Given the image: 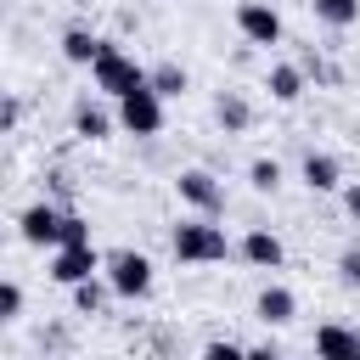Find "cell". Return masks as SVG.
Here are the masks:
<instances>
[{"label": "cell", "mask_w": 360, "mask_h": 360, "mask_svg": "<svg viewBox=\"0 0 360 360\" xmlns=\"http://www.w3.org/2000/svg\"><path fill=\"white\" fill-rule=\"evenodd\" d=\"M236 253L253 264V270H281V259H287V248H281V236L276 231H264V225H253L242 242H236Z\"/></svg>", "instance_id": "9"}, {"label": "cell", "mask_w": 360, "mask_h": 360, "mask_svg": "<svg viewBox=\"0 0 360 360\" xmlns=\"http://www.w3.org/2000/svg\"><path fill=\"white\" fill-rule=\"evenodd\" d=\"M309 6L326 28H354L360 22V0H309Z\"/></svg>", "instance_id": "19"}, {"label": "cell", "mask_w": 360, "mask_h": 360, "mask_svg": "<svg viewBox=\"0 0 360 360\" xmlns=\"http://www.w3.org/2000/svg\"><path fill=\"white\" fill-rule=\"evenodd\" d=\"M343 208H349V219L360 225V186H343Z\"/></svg>", "instance_id": "25"}, {"label": "cell", "mask_w": 360, "mask_h": 360, "mask_svg": "<svg viewBox=\"0 0 360 360\" xmlns=\"http://www.w3.org/2000/svg\"><path fill=\"white\" fill-rule=\"evenodd\" d=\"M338 281L343 287H360V248H343L338 253Z\"/></svg>", "instance_id": "22"}, {"label": "cell", "mask_w": 360, "mask_h": 360, "mask_svg": "<svg viewBox=\"0 0 360 360\" xmlns=\"http://www.w3.org/2000/svg\"><path fill=\"white\" fill-rule=\"evenodd\" d=\"M101 270H107V253H96V242H62V248H51V281L56 287H79V281H90Z\"/></svg>", "instance_id": "4"}, {"label": "cell", "mask_w": 360, "mask_h": 360, "mask_svg": "<svg viewBox=\"0 0 360 360\" xmlns=\"http://www.w3.org/2000/svg\"><path fill=\"white\" fill-rule=\"evenodd\" d=\"M17 236H22L28 248H56V242H62V208L28 202V208L17 214Z\"/></svg>", "instance_id": "7"}, {"label": "cell", "mask_w": 360, "mask_h": 360, "mask_svg": "<svg viewBox=\"0 0 360 360\" xmlns=\"http://www.w3.org/2000/svg\"><path fill=\"white\" fill-rule=\"evenodd\" d=\"M202 354H208V360H225V354H248V349H242V343H231V338H225V343H208V349H202Z\"/></svg>", "instance_id": "24"}, {"label": "cell", "mask_w": 360, "mask_h": 360, "mask_svg": "<svg viewBox=\"0 0 360 360\" xmlns=\"http://www.w3.org/2000/svg\"><path fill=\"white\" fill-rule=\"evenodd\" d=\"M118 129H129L135 141L163 135V96H158L152 84H141V90H129V96H118Z\"/></svg>", "instance_id": "3"}, {"label": "cell", "mask_w": 360, "mask_h": 360, "mask_svg": "<svg viewBox=\"0 0 360 360\" xmlns=\"http://www.w3.org/2000/svg\"><path fill=\"white\" fill-rule=\"evenodd\" d=\"M146 84H152L163 101H174V96H186V84H191V79H186V68H180V62H158V68H146Z\"/></svg>", "instance_id": "17"}, {"label": "cell", "mask_w": 360, "mask_h": 360, "mask_svg": "<svg viewBox=\"0 0 360 360\" xmlns=\"http://www.w3.org/2000/svg\"><path fill=\"white\" fill-rule=\"evenodd\" d=\"M112 124H118V112H107V107H96V101H79V107H73V135H79V141H107Z\"/></svg>", "instance_id": "11"}, {"label": "cell", "mask_w": 360, "mask_h": 360, "mask_svg": "<svg viewBox=\"0 0 360 360\" xmlns=\"http://www.w3.org/2000/svg\"><path fill=\"white\" fill-rule=\"evenodd\" d=\"M62 242H90V225L79 219V214H62ZM56 242V248H62Z\"/></svg>", "instance_id": "23"}, {"label": "cell", "mask_w": 360, "mask_h": 360, "mask_svg": "<svg viewBox=\"0 0 360 360\" xmlns=\"http://www.w3.org/2000/svg\"><path fill=\"white\" fill-rule=\"evenodd\" d=\"M90 79H96V90H101V96H112V101H118V96H129V90H141V84H146V68H141L129 51H118V45L107 39V45H101V56L90 62Z\"/></svg>", "instance_id": "2"}, {"label": "cell", "mask_w": 360, "mask_h": 360, "mask_svg": "<svg viewBox=\"0 0 360 360\" xmlns=\"http://www.w3.org/2000/svg\"><path fill=\"white\" fill-rule=\"evenodd\" d=\"M174 191H180V202H186L191 214H225V186H219L208 169H186V174L174 180Z\"/></svg>", "instance_id": "6"}, {"label": "cell", "mask_w": 360, "mask_h": 360, "mask_svg": "<svg viewBox=\"0 0 360 360\" xmlns=\"http://www.w3.org/2000/svg\"><path fill=\"white\" fill-rule=\"evenodd\" d=\"M169 253L180 264H219L231 253V236L214 225V214H197V219H180L169 231Z\"/></svg>", "instance_id": "1"}, {"label": "cell", "mask_w": 360, "mask_h": 360, "mask_svg": "<svg viewBox=\"0 0 360 360\" xmlns=\"http://www.w3.org/2000/svg\"><path fill=\"white\" fill-rule=\"evenodd\" d=\"M214 118H219V129H225V135H242V129L253 124V107H248V96H242V90H219Z\"/></svg>", "instance_id": "12"}, {"label": "cell", "mask_w": 360, "mask_h": 360, "mask_svg": "<svg viewBox=\"0 0 360 360\" xmlns=\"http://www.w3.org/2000/svg\"><path fill=\"white\" fill-rule=\"evenodd\" d=\"M253 315L264 321V326H287L292 315H298V298H292V287H281V281H270L259 298H253Z\"/></svg>", "instance_id": "10"}, {"label": "cell", "mask_w": 360, "mask_h": 360, "mask_svg": "<svg viewBox=\"0 0 360 360\" xmlns=\"http://www.w3.org/2000/svg\"><path fill=\"white\" fill-rule=\"evenodd\" d=\"M264 90H270V101H298V96H304V68H292V62L270 68Z\"/></svg>", "instance_id": "18"}, {"label": "cell", "mask_w": 360, "mask_h": 360, "mask_svg": "<svg viewBox=\"0 0 360 360\" xmlns=\"http://www.w3.org/2000/svg\"><path fill=\"white\" fill-rule=\"evenodd\" d=\"M17 118H22V107H17V101H6V107H0V124H6V129H17Z\"/></svg>", "instance_id": "26"}, {"label": "cell", "mask_w": 360, "mask_h": 360, "mask_svg": "<svg viewBox=\"0 0 360 360\" xmlns=\"http://www.w3.org/2000/svg\"><path fill=\"white\" fill-rule=\"evenodd\" d=\"M101 276L112 281L118 298H146V292H152V259H146L141 248H112Z\"/></svg>", "instance_id": "5"}, {"label": "cell", "mask_w": 360, "mask_h": 360, "mask_svg": "<svg viewBox=\"0 0 360 360\" xmlns=\"http://www.w3.org/2000/svg\"><path fill=\"white\" fill-rule=\"evenodd\" d=\"M248 186H253V191H276V186H281V163H276V158H253V163H248Z\"/></svg>", "instance_id": "20"}, {"label": "cell", "mask_w": 360, "mask_h": 360, "mask_svg": "<svg viewBox=\"0 0 360 360\" xmlns=\"http://www.w3.org/2000/svg\"><path fill=\"white\" fill-rule=\"evenodd\" d=\"M22 315V287L17 281H0V326H11Z\"/></svg>", "instance_id": "21"}, {"label": "cell", "mask_w": 360, "mask_h": 360, "mask_svg": "<svg viewBox=\"0 0 360 360\" xmlns=\"http://www.w3.org/2000/svg\"><path fill=\"white\" fill-rule=\"evenodd\" d=\"M315 354L360 360V332H349V326H315Z\"/></svg>", "instance_id": "13"}, {"label": "cell", "mask_w": 360, "mask_h": 360, "mask_svg": "<svg viewBox=\"0 0 360 360\" xmlns=\"http://www.w3.org/2000/svg\"><path fill=\"white\" fill-rule=\"evenodd\" d=\"M304 186H309V191H338V186H343L338 158H332V152H309V158H304Z\"/></svg>", "instance_id": "14"}, {"label": "cell", "mask_w": 360, "mask_h": 360, "mask_svg": "<svg viewBox=\"0 0 360 360\" xmlns=\"http://www.w3.org/2000/svg\"><path fill=\"white\" fill-rule=\"evenodd\" d=\"M107 298H118L107 276H90V281H79V287H73V309H79V315H101V309H107Z\"/></svg>", "instance_id": "16"}, {"label": "cell", "mask_w": 360, "mask_h": 360, "mask_svg": "<svg viewBox=\"0 0 360 360\" xmlns=\"http://www.w3.org/2000/svg\"><path fill=\"white\" fill-rule=\"evenodd\" d=\"M101 45H107V39H96L90 28H68V34H62V56H68L73 68H90V62L101 56Z\"/></svg>", "instance_id": "15"}, {"label": "cell", "mask_w": 360, "mask_h": 360, "mask_svg": "<svg viewBox=\"0 0 360 360\" xmlns=\"http://www.w3.org/2000/svg\"><path fill=\"white\" fill-rule=\"evenodd\" d=\"M236 28H242L248 45H276L281 39V11L264 6V0H242L236 6Z\"/></svg>", "instance_id": "8"}]
</instances>
